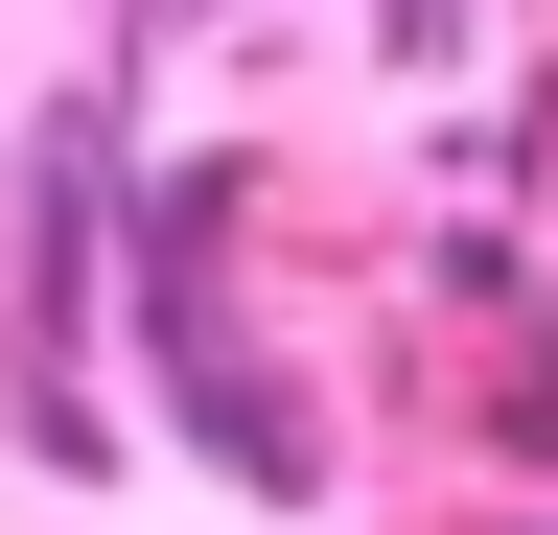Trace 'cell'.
I'll return each mask as SVG.
<instances>
[{"instance_id": "6da1fadb", "label": "cell", "mask_w": 558, "mask_h": 535, "mask_svg": "<svg viewBox=\"0 0 558 535\" xmlns=\"http://www.w3.org/2000/svg\"><path fill=\"white\" fill-rule=\"evenodd\" d=\"M373 47H396V71H442V47H465V0H373Z\"/></svg>"}]
</instances>
